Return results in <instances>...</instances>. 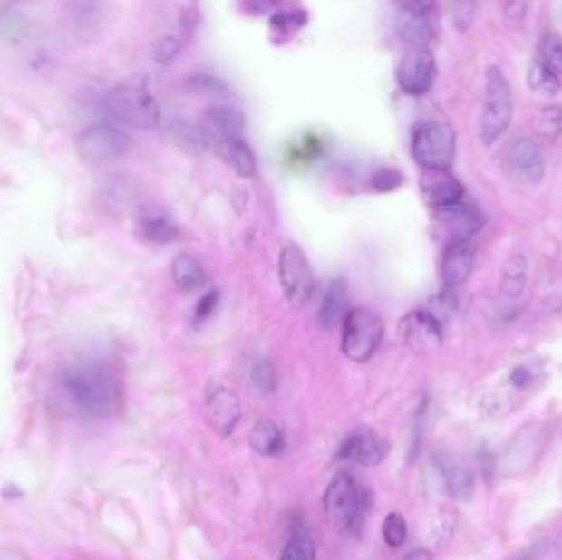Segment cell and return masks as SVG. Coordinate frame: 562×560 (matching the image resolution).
I'll return each instance as SVG.
<instances>
[{"label": "cell", "instance_id": "1", "mask_svg": "<svg viewBox=\"0 0 562 560\" xmlns=\"http://www.w3.org/2000/svg\"><path fill=\"white\" fill-rule=\"evenodd\" d=\"M64 385L71 403L81 414L92 420L112 416L121 403L117 378L101 363H86L74 368L66 377Z\"/></svg>", "mask_w": 562, "mask_h": 560}, {"label": "cell", "instance_id": "2", "mask_svg": "<svg viewBox=\"0 0 562 560\" xmlns=\"http://www.w3.org/2000/svg\"><path fill=\"white\" fill-rule=\"evenodd\" d=\"M370 497L349 473L337 475L323 497V509L329 526L341 535H357L367 517Z\"/></svg>", "mask_w": 562, "mask_h": 560}, {"label": "cell", "instance_id": "3", "mask_svg": "<svg viewBox=\"0 0 562 560\" xmlns=\"http://www.w3.org/2000/svg\"><path fill=\"white\" fill-rule=\"evenodd\" d=\"M102 107L107 117L119 127L150 130L160 122L159 102L141 81H127L111 89Z\"/></svg>", "mask_w": 562, "mask_h": 560}, {"label": "cell", "instance_id": "4", "mask_svg": "<svg viewBox=\"0 0 562 560\" xmlns=\"http://www.w3.org/2000/svg\"><path fill=\"white\" fill-rule=\"evenodd\" d=\"M513 114L511 89L503 71L490 64L485 72L482 112L479 122V133L483 145L490 147L509 129Z\"/></svg>", "mask_w": 562, "mask_h": 560}, {"label": "cell", "instance_id": "5", "mask_svg": "<svg viewBox=\"0 0 562 560\" xmlns=\"http://www.w3.org/2000/svg\"><path fill=\"white\" fill-rule=\"evenodd\" d=\"M385 325L369 307H352L343 323V352L355 363L369 362L383 341Z\"/></svg>", "mask_w": 562, "mask_h": 560}, {"label": "cell", "instance_id": "6", "mask_svg": "<svg viewBox=\"0 0 562 560\" xmlns=\"http://www.w3.org/2000/svg\"><path fill=\"white\" fill-rule=\"evenodd\" d=\"M412 151L422 169L449 171L456 155V133L448 123L438 121L420 123L413 133Z\"/></svg>", "mask_w": 562, "mask_h": 560}, {"label": "cell", "instance_id": "7", "mask_svg": "<svg viewBox=\"0 0 562 560\" xmlns=\"http://www.w3.org/2000/svg\"><path fill=\"white\" fill-rule=\"evenodd\" d=\"M132 147V137L122 127L112 122L94 123L81 131L76 140L78 153L92 163L121 159L129 155Z\"/></svg>", "mask_w": 562, "mask_h": 560}, {"label": "cell", "instance_id": "8", "mask_svg": "<svg viewBox=\"0 0 562 560\" xmlns=\"http://www.w3.org/2000/svg\"><path fill=\"white\" fill-rule=\"evenodd\" d=\"M278 276L283 293L291 306H306L315 294L316 281L306 255L296 244H288L281 248Z\"/></svg>", "mask_w": 562, "mask_h": 560}, {"label": "cell", "instance_id": "9", "mask_svg": "<svg viewBox=\"0 0 562 560\" xmlns=\"http://www.w3.org/2000/svg\"><path fill=\"white\" fill-rule=\"evenodd\" d=\"M395 30L400 42L416 50H430L434 40V26L431 22L432 2H402L396 4Z\"/></svg>", "mask_w": 562, "mask_h": 560}, {"label": "cell", "instance_id": "10", "mask_svg": "<svg viewBox=\"0 0 562 560\" xmlns=\"http://www.w3.org/2000/svg\"><path fill=\"white\" fill-rule=\"evenodd\" d=\"M432 210L434 234L446 246L467 244V240L483 227L482 214L467 202H457L454 206Z\"/></svg>", "mask_w": 562, "mask_h": 560}, {"label": "cell", "instance_id": "11", "mask_svg": "<svg viewBox=\"0 0 562 560\" xmlns=\"http://www.w3.org/2000/svg\"><path fill=\"white\" fill-rule=\"evenodd\" d=\"M396 81L408 96L428 94L436 81V62L430 50L406 53L396 71Z\"/></svg>", "mask_w": 562, "mask_h": 560}, {"label": "cell", "instance_id": "12", "mask_svg": "<svg viewBox=\"0 0 562 560\" xmlns=\"http://www.w3.org/2000/svg\"><path fill=\"white\" fill-rule=\"evenodd\" d=\"M202 416L216 434L228 438L236 430L242 416L237 394L226 386H214L206 396Z\"/></svg>", "mask_w": 562, "mask_h": 560}, {"label": "cell", "instance_id": "13", "mask_svg": "<svg viewBox=\"0 0 562 560\" xmlns=\"http://www.w3.org/2000/svg\"><path fill=\"white\" fill-rule=\"evenodd\" d=\"M507 171L523 183H539L545 176V157L535 140L518 137L505 150Z\"/></svg>", "mask_w": 562, "mask_h": 560}, {"label": "cell", "instance_id": "14", "mask_svg": "<svg viewBox=\"0 0 562 560\" xmlns=\"http://www.w3.org/2000/svg\"><path fill=\"white\" fill-rule=\"evenodd\" d=\"M400 339L413 351H436L442 343L440 319L428 311H414L404 315L398 324Z\"/></svg>", "mask_w": 562, "mask_h": 560}, {"label": "cell", "instance_id": "15", "mask_svg": "<svg viewBox=\"0 0 562 560\" xmlns=\"http://www.w3.org/2000/svg\"><path fill=\"white\" fill-rule=\"evenodd\" d=\"M434 464L452 498L459 501L472 498L475 490L474 470L462 457L444 449L434 454Z\"/></svg>", "mask_w": 562, "mask_h": 560}, {"label": "cell", "instance_id": "16", "mask_svg": "<svg viewBox=\"0 0 562 560\" xmlns=\"http://www.w3.org/2000/svg\"><path fill=\"white\" fill-rule=\"evenodd\" d=\"M246 121L242 112L228 105L212 107L202 115L201 133L208 145L219 147L222 143L242 139Z\"/></svg>", "mask_w": 562, "mask_h": 560}, {"label": "cell", "instance_id": "17", "mask_svg": "<svg viewBox=\"0 0 562 560\" xmlns=\"http://www.w3.org/2000/svg\"><path fill=\"white\" fill-rule=\"evenodd\" d=\"M387 456V446L383 439L378 438L373 430L367 428L354 430L337 450L339 460H347L363 467H375Z\"/></svg>", "mask_w": 562, "mask_h": 560}, {"label": "cell", "instance_id": "18", "mask_svg": "<svg viewBox=\"0 0 562 560\" xmlns=\"http://www.w3.org/2000/svg\"><path fill=\"white\" fill-rule=\"evenodd\" d=\"M420 188L424 201L428 202L432 209L448 208L464 201L462 184L449 171L424 169L420 178Z\"/></svg>", "mask_w": 562, "mask_h": 560}, {"label": "cell", "instance_id": "19", "mask_svg": "<svg viewBox=\"0 0 562 560\" xmlns=\"http://www.w3.org/2000/svg\"><path fill=\"white\" fill-rule=\"evenodd\" d=\"M474 252L467 244L446 246L441 262V278L444 289L452 291L462 286L474 270Z\"/></svg>", "mask_w": 562, "mask_h": 560}, {"label": "cell", "instance_id": "20", "mask_svg": "<svg viewBox=\"0 0 562 560\" xmlns=\"http://www.w3.org/2000/svg\"><path fill=\"white\" fill-rule=\"evenodd\" d=\"M347 304H349L347 283L341 278L331 281L329 286L325 288L319 313H317L321 327L325 331H331L337 325L343 324L345 315L351 311Z\"/></svg>", "mask_w": 562, "mask_h": 560}, {"label": "cell", "instance_id": "21", "mask_svg": "<svg viewBox=\"0 0 562 560\" xmlns=\"http://www.w3.org/2000/svg\"><path fill=\"white\" fill-rule=\"evenodd\" d=\"M171 276L176 286L185 293H194L206 286L208 273L201 262L189 254H179L171 263Z\"/></svg>", "mask_w": 562, "mask_h": 560}, {"label": "cell", "instance_id": "22", "mask_svg": "<svg viewBox=\"0 0 562 560\" xmlns=\"http://www.w3.org/2000/svg\"><path fill=\"white\" fill-rule=\"evenodd\" d=\"M248 444L260 456H280L285 449V438L280 428L273 420H264L257 422L250 430Z\"/></svg>", "mask_w": 562, "mask_h": 560}, {"label": "cell", "instance_id": "23", "mask_svg": "<svg viewBox=\"0 0 562 560\" xmlns=\"http://www.w3.org/2000/svg\"><path fill=\"white\" fill-rule=\"evenodd\" d=\"M316 541L303 521L291 525L290 536L281 551L280 560H316Z\"/></svg>", "mask_w": 562, "mask_h": 560}, {"label": "cell", "instance_id": "24", "mask_svg": "<svg viewBox=\"0 0 562 560\" xmlns=\"http://www.w3.org/2000/svg\"><path fill=\"white\" fill-rule=\"evenodd\" d=\"M218 150H219L220 157L224 158V161L236 171V175L240 178H252L255 175L257 158H255L254 150L247 145L244 139L226 141L219 145Z\"/></svg>", "mask_w": 562, "mask_h": 560}, {"label": "cell", "instance_id": "25", "mask_svg": "<svg viewBox=\"0 0 562 560\" xmlns=\"http://www.w3.org/2000/svg\"><path fill=\"white\" fill-rule=\"evenodd\" d=\"M528 280V262L523 255L515 254L505 262L501 272V296L517 299L523 294Z\"/></svg>", "mask_w": 562, "mask_h": 560}, {"label": "cell", "instance_id": "26", "mask_svg": "<svg viewBox=\"0 0 562 560\" xmlns=\"http://www.w3.org/2000/svg\"><path fill=\"white\" fill-rule=\"evenodd\" d=\"M141 234L157 244H170L179 238V228L161 212H150L140 222Z\"/></svg>", "mask_w": 562, "mask_h": 560}, {"label": "cell", "instance_id": "27", "mask_svg": "<svg viewBox=\"0 0 562 560\" xmlns=\"http://www.w3.org/2000/svg\"><path fill=\"white\" fill-rule=\"evenodd\" d=\"M528 86L539 96L554 97L561 92L562 82L559 74L554 72L543 62L531 63L528 70Z\"/></svg>", "mask_w": 562, "mask_h": 560}, {"label": "cell", "instance_id": "28", "mask_svg": "<svg viewBox=\"0 0 562 560\" xmlns=\"http://www.w3.org/2000/svg\"><path fill=\"white\" fill-rule=\"evenodd\" d=\"M536 133L547 140L562 135V105L551 104L541 107L533 119Z\"/></svg>", "mask_w": 562, "mask_h": 560}, {"label": "cell", "instance_id": "29", "mask_svg": "<svg viewBox=\"0 0 562 560\" xmlns=\"http://www.w3.org/2000/svg\"><path fill=\"white\" fill-rule=\"evenodd\" d=\"M278 385L276 368L268 359H258L250 370V386L258 396H270Z\"/></svg>", "mask_w": 562, "mask_h": 560}, {"label": "cell", "instance_id": "30", "mask_svg": "<svg viewBox=\"0 0 562 560\" xmlns=\"http://www.w3.org/2000/svg\"><path fill=\"white\" fill-rule=\"evenodd\" d=\"M382 533H383V539L387 546H390L392 549H398L403 546L406 541V536H408V526L404 521L403 515L400 513H390L383 526H382Z\"/></svg>", "mask_w": 562, "mask_h": 560}, {"label": "cell", "instance_id": "31", "mask_svg": "<svg viewBox=\"0 0 562 560\" xmlns=\"http://www.w3.org/2000/svg\"><path fill=\"white\" fill-rule=\"evenodd\" d=\"M539 52L543 63L547 64L554 72L562 74V40L554 34H546L539 43Z\"/></svg>", "mask_w": 562, "mask_h": 560}, {"label": "cell", "instance_id": "32", "mask_svg": "<svg viewBox=\"0 0 562 560\" xmlns=\"http://www.w3.org/2000/svg\"><path fill=\"white\" fill-rule=\"evenodd\" d=\"M308 15L305 10H290V12H280L272 17L273 30L280 34H293L299 28L306 25Z\"/></svg>", "mask_w": 562, "mask_h": 560}, {"label": "cell", "instance_id": "33", "mask_svg": "<svg viewBox=\"0 0 562 560\" xmlns=\"http://www.w3.org/2000/svg\"><path fill=\"white\" fill-rule=\"evenodd\" d=\"M173 135H175L176 140L179 141V145L186 147L188 151L204 150V147L208 145L202 137L201 129H194L188 123H178V125L175 123Z\"/></svg>", "mask_w": 562, "mask_h": 560}, {"label": "cell", "instance_id": "34", "mask_svg": "<svg viewBox=\"0 0 562 560\" xmlns=\"http://www.w3.org/2000/svg\"><path fill=\"white\" fill-rule=\"evenodd\" d=\"M403 175L395 168H382L372 178V186L378 193H392L403 184Z\"/></svg>", "mask_w": 562, "mask_h": 560}, {"label": "cell", "instance_id": "35", "mask_svg": "<svg viewBox=\"0 0 562 560\" xmlns=\"http://www.w3.org/2000/svg\"><path fill=\"white\" fill-rule=\"evenodd\" d=\"M451 17L457 30H466L474 18L475 4L472 2H456L451 7Z\"/></svg>", "mask_w": 562, "mask_h": 560}, {"label": "cell", "instance_id": "36", "mask_svg": "<svg viewBox=\"0 0 562 560\" xmlns=\"http://www.w3.org/2000/svg\"><path fill=\"white\" fill-rule=\"evenodd\" d=\"M178 52H179V43L175 36H165L155 46V62L160 64H168L175 60Z\"/></svg>", "mask_w": 562, "mask_h": 560}, {"label": "cell", "instance_id": "37", "mask_svg": "<svg viewBox=\"0 0 562 560\" xmlns=\"http://www.w3.org/2000/svg\"><path fill=\"white\" fill-rule=\"evenodd\" d=\"M218 303H219V293H218V291H209L208 294H204V296L199 299V303H198L196 309H194V319H196L198 323L206 321V319L214 313V309L218 306Z\"/></svg>", "mask_w": 562, "mask_h": 560}, {"label": "cell", "instance_id": "38", "mask_svg": "<svg viewBox=\"0 0 562 560\" xmlns=\"http://www.w3.org/2000/svg\"><path fill=\"white\" fill-rule=\"evenodd\" d=\"M525 14H527V5L521 2H511V4H507V7H505V17L511 22H519L521 18L525 17Z\"/></svg>", "mask_w": 562, "mask_h": 560}, {"label": "cell", "instance_id": "39", "mask_svg": "<svg viewBox=\"0 0 562 560\" xmlns=\"http://www.w3.org/2000/svg\"><path fill=\"white\" fill-rule=\"evenodd\" d=\"M511 381H513V385L518 386V388L528 385L529 383V375H528L527 370L525 368H517L513 372V375H511Z\"/></svg>", "mask_w": 562, "mask_h": 560}, {"label": "cell", "instance_id": "40", "mask_svg": "<svg viewBox=\"0 0 562 560\" xmlns=\"http://www.w3.org/2000/svg\"><path fill=\"white\" fill-rule=\"evenodd\" d=\"M403 560H432V554L428 549H414L408 552Z\"/></svg>", "mask_w": 562, "mask_h": 560}]
</instances>
